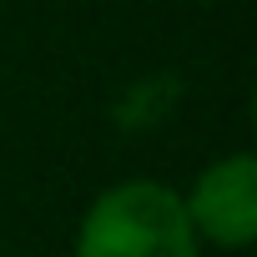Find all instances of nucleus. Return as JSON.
<instances>
[{
	"label": "nucleus",
	"instance_id": "1",
	"mask_svg": "<svg viewBox=\"0 0 257 257\" xmlns=\"http://www.w3.org/2000/svg\"><path fill=\"white\" fill-rule=\"evenodd\" d=\"M71 257H202V242L172 182L121 177L86 202Z\"/></svg>",
	"mask_w": 257,
	"mask_h": 257
},
{
	"label": "nucleus",
	"instance_id": "2",
	"mask_svg": "<svg viewBox=\"0 0 257 257\" xmlns=\"http://www.w3.org/2000/svg\"><path fill=\"white\" fill-rule=\"evenodd\" d=\"M182 207L202 247L252 252L257 247V157L252 152L212 157L182 192Z\"/></svg>",
	"mask_w": 257,
	"mask_h": 257
}]
</instances>
